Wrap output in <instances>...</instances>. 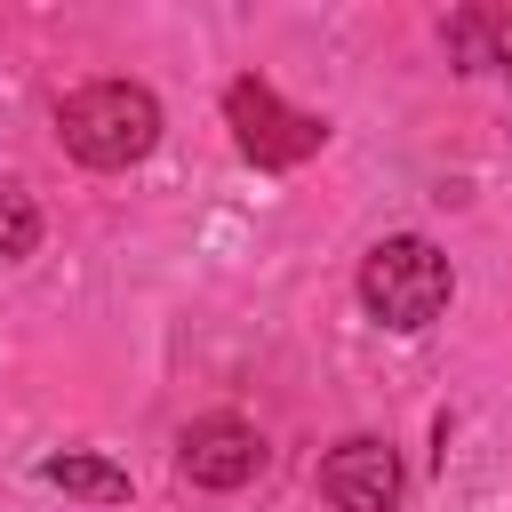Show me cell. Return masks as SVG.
<instances>
[{
  "instance_id": "obj_6",
  "label": "cell",
  "mask_w": 512,
  "mask_h": 512,
  "mask_svg": "<svg viewBox=\"0 0 512 512\" xmlns=\"http://www.w3.org/2000/svg\"><path fill=\"white\" fill-rule=\"evenodd\" d=\"M40 480L48 488H64V496H88V504H128V472L120 464H104V456H48L40 464Z\"/></svg>"
},
{
  "instance_id": "obj_1",
  "label": "cell",
  "mask_w": 512,
  "mask_h": 512,
  "mask_svg": "<svg viewBox=\"0 0 512 512\" xmlns=\"http://www.w3.org/2000/svg\"><path fill=\"white\" fill-rule=\"evenodd\" d=\"M56 136H64V152L88 160V168H136V160L160 144V104H152L136 80H88V88L64 96Z\"/></svg>"
},
{
  "instance_id": "obj_3",
  "label": "cell",
  "mask_w": 512,
  "mask_h": 512,
  "mask_svg": "<svg viewBox=\"0 0 512 512\" xmlns=\"http://www.w3.org/2000/svg\"><path fill=\"white\" fill-rule=\"evenodd\" d=\"M224 112H232V136H240V152H248L256 168H296V160H312V152L328 144V120L280 104L264 80H232V88H224Z\"/></svg>"
},
{
  "instance_id": "obj_5",
  "label": "cell",
  "mask_w": 512,
  "mask_h": 512,
  "mask_svg": "<svg viewBox=\"0 0 512 512\" xmlns=\"http://www.w3.org/2000/svg\"><path fill=\"white\" fill-rule=\"evenodd\" d=\"M256 464H264V440L240 416H200L176 440V472L192 488H240V480H256Z\"/></svg>"
},
{
  "instance_id": "obj_8",
  "label": "cell",
  "mask_w": 512,
  "mask_h": 512,
  "mask_svg": "<svg viewBox=\"0 0 512 512\" xmlns=\"http://www.w3.org/2000/svg\"><path fill=\"white\" fill-rule=\"evenodd\" d=\"M32 248H40V208H32L16 184H0V264L32 256Z\"/></svg>"
},
{
  "instance_id": "obj_2",
  "label": "cell",
  "mask_w": 512,
  "mask_h": 512,
  "mask_svg": "<svg viewBox=\"0 0 512 512\" xmlns=\"http://www.w3.org/2000/svg\"><path fill=\"white\" fill-rule=\"evenodd\" d=\"M448 256L432 248V240H416V232H400V240H376L368 248V264H360V304L384 320V328H400V336H416V328H432L440 312H448Z\"/></svg>"
},
{
  "instance_id": "obj_7",
  "label": "cell",
  "mask_w": 512,
  "mask_h": 512,
  "mask_svg": "<svg viewBox=\"0 0 512 512\" xmlns=\"http://www.w3.org/2000/svg\"><path fill=\"white\" fill-rule=\"evenodd\" d=\"M480 40H488V64L512 72V16H456V24H448V48H456L464 64H480Z\"/></svg>"
},
{
  "instance_id": "obj_4",
  "label": "cell",
  "mask_w": 512,
  "mask_h": 512,
  "mask_svg": "<svg viewBox=\"0 0 512 512\" xmlns=\"http://www.w3.org/2000/svg\"><path fill=\"white\" fill-rule=\"evenodd\" d=\"M320 496H328L336 512H392V504H400V456H392L384 440L352 432V440H336V448L320 456Z\"/></svg>"
}]
</instances>
